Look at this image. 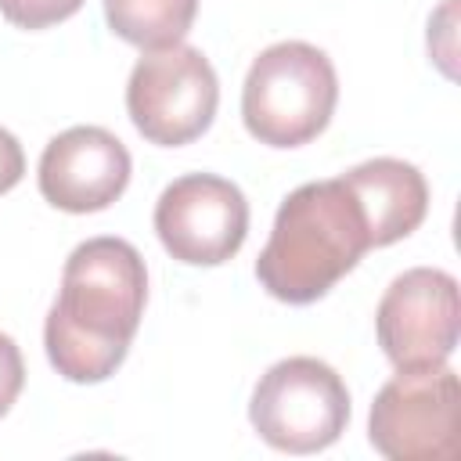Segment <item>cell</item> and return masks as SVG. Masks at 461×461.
I'll list each match as a JSON object with an SVG mask.
<instances>
[{"label":"cell","mask_w":461,"mask_h":461,"mask_svg":"<svg viewBox=\"0 0 461 461\" xmlns=\"http://www.w3.org/2000/svg\"><path fill=\"white\" fill-rule=\"evenodd\" d=\"M25 385V360H22V349L11 335L0 331V418L14 407L18 393Z\"/></svg>","instance_id":"obj_14"},{"label":"cell","mask_w":461,"mask_h":461,"mask_svg":"<svg viewBox=\"0 0 461 461\" xmlns=\"http://www.w3.org/2000/svg\"><path fill=\"white\" fill-rule=\"evenodd\" d=\"M151 223L176 263L220 267L249 238V202L227 176L184 173L158 194Z\"/></svg>","instance_id":"obj_8"},{"label":"cell","mask_w":461,"mask_h":461,"mask_svg":"<svg viewBox=\"0 0 461 461\" xmlns=\"http://www.w3.org/2000/svg\"><path fill=\"white\" fill-rule=\"evenodd\" d=\"M339 104L331 58L306 40L259 50L241 86V122L267 148H303L321 137Z\"/></svg>","instance_id":"obj_3"},{"label":"cell","mask_w":461,"mask_h":461,"mask_svg":"<svg viewBox=\"0 0 461 461\" xmlns=\"http://www.w3.org/2000/svg\"><path fill=\"white\" fill-rule=\"evenodd\" d=\"M22 176H25V151H22L18 137L0 126V194L18 187Z\"/></svg>","instance_id":"obj_15"},{"label":"cell","mask_w":461,"mask_h":461,"mask_svg":"<svg viewBox=\"0 0 461 461\" xmlns=\"http://www.w3.org/2000/svg\"><path fill=\"white\" fill-rule=\"evenodd\" d=\"M371 249L367 220L342 176L299 184L274 216L256 281L288 306L324 299Z\"/></svg>","instance_id":"obj_2"},{"label":"cell","mask_w":461,"mask_h":461,"mask_svg":"<svg viewBox=\"0 0 461 461\" xmlns=\"http://www.w3.org/2000/svg\"><path fill=\"white\" fill-rule=\"evenodd\" d=\"M375 335L396 371L447 364L461 335L457 277L439 267H411L396 274L378 299Z\"/></svg>","instance_id":"obj_7"},{"label":"cell","mask_w":461,"mask_h":461,"mask_svg":"<svg viewBox=\"0 0 461 461\" xmlns=\"http://www.w3.org/2000/svg\"><path fill=\"white\" fill-rule=\"evenodd\" d=\"M148 303L144 256L126 238L79 241L61 270V292L43 321L50 367L76 385L112 378L140 328Z\"/></svg>","instance_id":"obj_1"},{"label":"cell","mask_w":461,"mask_h":461,"mask_svg":"<svg viewBox=\"0 0 461 461\" xmlns=\"http://www.w3.org/2000/svg\"><path fill=\"white\" fill-rule=\"evenodd\" d=\"M198 14V0H104L108 29L137 50H166L184 43Z\"/></svg>","instance_id":"obj_11"},{"label":"cell","mask_w":461,"mask_h":461,"mask_svg":"<svg viewBox=\"0 0 461 461\" xmlns=\"http://www.w3.org/2000/svg\"><path fill=\"white\" fill-rule=\"evenodd\" d=\"M220 104V79L198 47L176 43L144 50L126 83V115L133 130L158 148H184L198 140Z\"/></svg>","instance_id":"obj_6"},{"label":"cell","mask_w":461,"mask_h":461,"mask_svg":"<svg viewBox=\"0 0 461 461\" xmlns=\"http://www.w3.org/2000/svg\"><path fill=\"white\" fill-rule=\"evenodd\" d=\"M133 173V158L126 144L104 126H68L65 133L50 137L36 184L40 194L61 212H101L126 191Z\"/></svg>","instance_id":"obj_9"},{"label":"cell","mask_w":461,"mask_h":461,"mask_svg":"<svg viewBox=\"0 0 461 461\" xmlns=\"http://www.w3.org/2000/svg\"><path fill=\"white\" fill-rule=\"evenodd\" d=\"M256 436L281 454L328 450L349 425V389L342 375L317 357H285L270 364L249 400Z\"/></svg>","instance_id":"obj_4"},{"label":"cell","mask_w":461,"mask_h":461,"mask_svg":"<svg viewBox=\"0 0 461 461\" xmlns=\"http://www.w3.org/2000/svg\"><path fill=\"white\" fill-rule=\"evenodd\" d=\"M367 439L389 461H454L461 454V382L447 364L396 371L371 403Z\"/></svg>","instance_id":"obj_5"},{"label":"cell","mask_w":461,"mask_h":461,"mask_svg":"<svg viewBox=\"0 0 461 461\" xmlns=\"http://www.w3.org/2000/svg\"><path fill=\"white\" fill-rule=\"evenodd\" d=\"M346 187L357 194L367 220L371 249H385L414 234L429 212V184L414 162L378 155L342 173Z\"/></svg>","instance_id":"obj_10"},{"label":"cell","mask_w":461,"mask_h":461,"mask_svg":"<svg viewBox=\"0 0 461 461\" xmlns=\"http://www.w3.org/2000/svg\"><path fill=\"white\" fill-rule=\"evenodd\" d=\"M454 25H457V0H443V7L429 18V58L439 65V72L447 79L457 76V68H454V58H457Z\"/></svg>","instance_id":"obj_13"},{"label":"cell","mask_w":461,"mask_h":461,"mask_svg":"<svg viewBox=\"0 0 461 461\" xmlns=\"http://www.w3.org/2000/svg\"><path fill=\"white\" fill-rule=\"evenodd\" d=\"M86 0H0V14L14 29H50L58 22H68Z\"/></svg>","instance_id":"obj_12"}]
</instances>
